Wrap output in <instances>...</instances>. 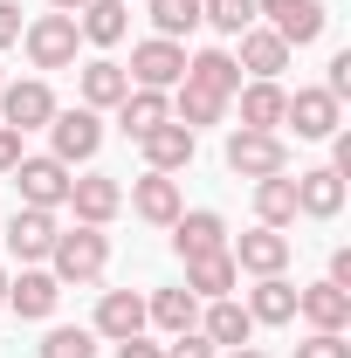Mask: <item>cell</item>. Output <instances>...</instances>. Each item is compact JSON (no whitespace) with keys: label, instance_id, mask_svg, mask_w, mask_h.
<instances>
[{"label":"cell","instance_id":"1","mask_svg":"<svg viewBox=\"0 0 351 358\" xmlns=\"http://www.w3.org/2000/svg\"><path fill=\"white\" fill-rule=\"evenodd\" d=\"M48 275H55V282H96V275H103V262H110V234H103V227H62V234H55V248H48Z\"/></svg>","mask_w":351,"mask_h":358},{"label":"cell","instance_id":"2","mask_svg":"<svg viewBox=\"0 0 351 358\" xmlns=\"http://www.w3.org/2000/svg\"><path fill=\"white\" fill-rule=\"evenodd\" d=\"M227 173L275 179V173H289V145H282L275 131H234V138H227Z\"/></svg>","mask_w":351,"mask_h":358},{"label":"cell","instance_id":"3","mask_svg":"<svg viewBox=\"0 0 351 358\" xmlns=\"http://www.w3.org/2000/svg\"><path fill=\"white\" fill-rule=\"evenodd\" d=\"M21 42H28V62H35V69H69V62H76V14H42V21H28Z\"/></svg>","mask_w":351,"mask_h":358},{"label":"cell","instance_id":"4","mask_svg":"<svg viewBox=\"0 0 351 358\" xmlns=\"http://www.w3.org/2000/svg\"><path fill=\"white\" fill-rule=\"evenodd\" d=\"M0 117H7V131H48V117H55V90L42 76H28V83H0Z\"/></svg>","mask_w":351,"mask_h":358},{"label":"cell","instance_id":"5","mask_svg":"<svg viewBox=\"0 0 351 358\" xmlns=\"http://www.w3.org/2000/svg\"><path fill=\"white\" fill-rule=\"evenodd\" d=\"M48 138H55V152L48 159H62V166H83V159H96V145H103V124H96V110H55L48 117Z\"/></svg>","mask_w":351,"mask_h":358},{"label":"cell","instance_id":"6","mask_svg":"<svg viewBox=\"0 0 351 358\" xmlns=\"http://www.w3.org/2000/svg\"><path fill=\"white\" fill-rule=\"evenodd\" d=\"M14 186H21V207H48V214H55V207H69V166H62V159H21V166H14Z\"/></svg>","mask_w":351,"mask_h":358},{"label":"cell","instance_id":"7","mask_svg":"<svg viewBox=\"0 0 351 358\" xmlns=\"http://www.w3.org/2000/svg\"><path fill=\"white\" fill-rule=\"evenodd\" d=\"M138 90H173L179 76H186V48L166 42V35H152V42H138L131 48V69H124Z\"/></svg>","mask_w":351,"mask_h":358},{"label":"cell","instance_id":"8","mask_svg":"<svg viewBox=\"0 0 351 358\" xmlns=\"http://www.w3.org/2000/svg\"><path fill=\"white\" fill-rule=\"evenodd\" d=\"M255 14H268V28L282 35L289 48H303V42H317L324 35V0H255Z\"/></svg>","mask_w":351,"mask_h":358},{"label":"cell","instance_id":"9","mask_svg":"<svg viewBox=\"0 0 351 358\" xmlns=\"http://www.w3.org/2000/svg\"><path fill=\"white\" fill-rule=\"evenodd\" d=\"M282 124H296V138H331L345 124V103H338L331 90H296V96L282 103Z\"/></svg>","mask_w":351,"mask_h":358},{"label":"cell","instance_id":"10","mask_svg":"<svg viewBox=\"0 0 351 358\" xmlns=\"http://www.w3.org/2000/svg\"><path fill=\"white\" fill-rule=\"evenodd\" d=\"M55 234H62V221H55L48 207H14V221H7V248H14L21 262H48Z\"/></svg>","mask_w":351,"mask_h":358},{"label":"cell","instance_id":"11","mask_svg":"<svg viewBox=\"0 0 351 358\" xmlns=\"http://www.w3.org/2000/svg\"><path fill=\"white\" fill-rule=\"evenodd\" d=\"M227 255H234V268H248V275H282V268H289V234H282V227H255V234H241Z\"/></svg>","mask_w":351,"mask_h":358},{"label":"cell","instance_id":"12","mask_svg":"<svg viewBox=\"0 0 351 358\" xmlns=\"http://www.w3.org/2000/svg\"><path fill=\"white\" fill-rule=\"evenodd\" d=\"M214 248H227V221H220L214 207H193V214H179V221H173V255H179V262L214 255Z\"/></svg>","mask_w":351,"mask_h":358},{"label":"cell","instance_id":"13","mask_svg":"<svg viewBox=\"0 0 351 358\" xmlns=\"http://www.w3.org/2000/svg\"><path fill=\"white\" fill-rule=\"evenodd\" d=\"M234 42H241V69H248L255 83H275V76L289 69V42H282L275 28H241Z\"/></svg>","mask_w":351,"mask_h":358},{"label":"cell","instance_id":"14","mask_svg":"<svg viewBox=\"0 0 351 358\" xmlns=\"http://www.w3.org/2000/svg\"><path fill=\"white\" fill-rule=\"evenodd\" d=\"M131 214H138V221H152V227H173L179 214H186V207H179V179L173 173H145L131 186Z\"/></svg>","mask_w":351,"mask_h":358},{"label":"cell","instance_id":"15","mask_svg":"<svg viewBox=\"0 0 351 358\" xmlns=\"http://www.w3.org/2000/svg\"><path fill=\"white\" fill-rule=\"evenodd\" d=\"M296 317H303L310 331H345V324H351V289H338V282H310V289H296Z\"/></svg>","mask_w":351,"mask_h":358},{"label":"cell","instance_id":"16","mask_svg":"<svg viewBox=\"0 0 351 358\" xmlns=\"http://www.w3.org/2000/svg\"><path fill=\"white\" fill-rule=\"evenodd\" d=\"M69 207H76V221H83V227H103L117 207H124V186H117V179H103V173L69 179Z\"/></svg>","mask_w":351,"mask_h":358},{"label":"cell","instance_id":"17","mask_svg":"<svg viewBox=\"0 0 351 358\" xmlns=\"http://www.w3.org/2000/svg\"><path fill=\"white\" fill-rule=\"evenodd\" d=\"M138 331H145V296H138V289H103V303H96V338L124 345Z\"/></svg>","mask_w":351,"mask_h":358},{"label":"cell","instance_id":"18","mask_svg":"<svg viewBox=\"0 0 351 358\" xmlns=\"http://www.w3.org/2000/svg\"><path fill=\"white\" fill-rule=\"evenodd\" d=\"M338 207H345V179L331 173V166L296 173V214H310V221H338Z\"/></svg>","mask_w":351,"mask_h":358},{"label":"cell","instance_id":"19","mask_svg":"<svg viewBox=\"0 0 351 358\" xmlns=\"http://www.w3.org/2000/svg\"><path fill=\"white\" fill-rule=\"evenodd\" d=\"M200 338H207V345H227V352H241V345L255 338V317L241 310L234 296H214L207 317H200Z\"/></svg>","mask_w":351,"mask_h":358},{"label":"cell","instance_id":"20","mask_svg":"<svg viewBox=\"0 0 351 358\" xmlns=\"http://www.w3.org/2000/svg\"><path fill=\"white\" fill-rule=\"evenodd\" d=\"M138 145H145V166H152V173H179V166H193V145H200V138L166 117L159 131H145Z\"/></svg>","mask_w":351,"mask_h":358},{"label":"cell","instance_id":"21","mask_svg":"<svg viewBox=\"0 0 351 358\" xmlns=\"http://www.w3.org/2000/svg\"><path fill=\"white\" fill-rule=\"evenodd\" d=\"M234 282H241V268H234V255H227V248H214V255H193V262H186V289H193L200 303L234 296Z\"/></svg>","mask_w":351,"mask_h":358},{"label":"cell","instance_id":"22","mask_svg":"<svg viewBox=\"0 0 351 358\" xmlns=\"http://www.w3.org/2000/svg\"><path fill=\"white\" fill-rule=\"evenodd\" d=\"M55 296H62V282H55L48 268H21V282H7V310L28 317V324L55 310Z\"/></svg>","mask_w":351,"mask_h":358},{"label":"cell","instance_id":"23","mask_svg":"<svg viewBox=\"0 0 351 358\" xmlns=\"http://www.w3.org/2000/svg\"><path fill=\"white\" fill-rule=\"evenodd\" d=\"M179 83H200V90H214V96H234L241 90V62L227 55V48H200V55H186V76Z\"/></svg>","mask_w":351,"mask_h":358},{"label":"cell","instance_id":"24","mask_svg":"<svg viewBox=\"0 0 351 358\" xmlns=\"http://www.w3.org/2000/svg\"><path fill=\"white\" fill-rule=\"evenodd\" d=\"M124 90H131L124 62H110V55L83 62V110H117V103H124Z\"/></svg>","mask_w":351,"mask_h":358},{"label":"cell","instance_id":"25","mask_svg":"<svg viewBox=\"0 0 351 358\" xmlns=\"http://www.w3.org/2000/svg\"><path fill=\"white\" fill-rule=\"evenodd\" d=\"M145 324H159L166 338H179V331H200V296H193V289H159V296L145 303Z\"/></svg>","mask_w":351,"mask_h":358},{"label":"cell","instance_id":"26","mask_svg":"<svg viewBox=\"0 0 351 358\" xmlns=\"http://www.w3.org/2000/svg\"><path fill=\"white\" fill-rule=\"evenodd\" d=\"M166 117H173V96H166V90H124V103H117V124H124L131 138L159 131Z\"/></svg>","mask_w":351,"mask_h":358},{"label":"cell","instance_id":"27","mask_svg":"<svg viewBox=\"0 0 351 358\" xmlns=\"http://www.w3.org/2000/svg\"><path fill=\"white\" fill-rule=\"evenodd\" d=\"M234 96H241V131H275L282 124V103H289L282 83H248V90H234Z\"/></svg>","mask_w":351,"mask_h":358},{"label":"cell","instance_id":"28","mask_svg":"<svg viewBox=\"0 0 351 358\" xmlns=\"http://www.w3.org/2000/svg\"><path fill=\"white\" fill-rule=\"evenodd\" d=\"M241 310L255 317V324H289V317H296V282H282V275H255V296H248Z\"/></svg>","mask_w":351,"mask_h":358},{"label":"cell","instance_id":"29","mask_svg":"<svg viewBox=\"0 0 351 358\" xmlns=\"http://www.w3.org/2000/svg\"><path fill=\"white\" fill-rule=\"evenodd\" d=\"M255 221H262V227H289V221H296V179H289V173L255 179Z\"/></svg>","mask_w":351,"mask_h":358},{"label":"cell","instance_id":"30","mask_svg":"<svg viewBox=\"0 0 351 358\" xmlns=\"http://www.w3.org/2000/svg\"><path fill=\"white\" fill-rule=\"evenodd\" d=\"M124 28H131V21H124V0H89L83 21H76V35L96 42V48H117V42H124Z\"/></svg>","mask_w":351,"mask_h":358},{"label":"cell","instance_id":"31","mask_svg":"<svg viewBox=\"0 0 351 358\" xmlns=\"http://www.w3.org/2000/svg\"><path fill=\"white\" fill-rule=\"evenodd\" d=\"M220 117H227V96H214V90H200V83H179V96H173V124L200 131V124H220Z\"/></svg>","mask_w":351,"mask_h":358},{"label":"cell","instance_id":"32","mask_svg":"<svg viewBox=\"0 0 351 358\" xmlns=\"http://www.w3.org/2000/svg\"><path fill=\"white\" fill-rule=\"evenodd\" d=\"M200 21H214L220 35H241V28H255L262 14H255V0H200Z\"/></svg>","mask_w":351,"mask_h":358},{"label":"cell","instance_id":"33","mask_svg":"<svg viewBox=\"0 0 351 358\" xmlns=\"http://www.w3.org/2000/svg\"><path fill=\"white\" fill-rule=\"evenodd\" d=\"M152 28L166 42H179L186 28H200V0H152Z\"/></svg>","mask_w":351,"mask_h":358},{"label":"cell","instance_id":"34","mask_svg":"<svg viewBox=\"0 0 351 358\" xmlns=\"http://www.w3.org/2000/svg\"><path fill=\"white\" fill-rule=\"evenodd\" d=\"M35 352L42 358H96V331H69V324H62V331H48Z\"/></svg>","mask_w":351,"mask_h":358},{"label":"cell","instance_id":"35","mask_svg":"<svg viewBox=\"0 0 351 358\" xmlns=\"http://www.w3.org/2000/svg\"><path fill=\"white\" fill-rule=\"evenodd\" d=\"M296 358H351V345H345V331H310L296 345Z\"/></svg>","mask_w":351,"mask_h":358},{"label":"cell","instance_id":"36","mask_svg":"<svg viewBox=\"0 0 351 358\" xmlns=\"http://www.w3.org/2000/svg\"><path fill=\"white\" fill-rule=\"evenodd\" d=\"M166 358H214V345H207L200 331H179L173 345H166Z\"/></svg>","mask_w":351,"mask_h":358},{"label":"cell","instance_id":"37","mask_svg":"<svg viewBox=\"0 0 351 358\" xmlns=\"http://www.w3.org/2000/svg\"><path fill=\"white\" fill-rule=\"evenodd\" d=\"M324 90H331L338 103L351 96V48H338V55H331V83H324Z\"/></svg>","mask_w":351,"mask_h":358},{"label":"cell","instance_id":"38","mask_svg":"<svg viewBox=\"0 0 351 358\" xmlns=\"http://www.w3.org/2000/svg\"><path fill=\"white\" fill-rule=\"evenodd\" d=\"M14 42H21V7L0 0V48H14Z\"/></svg>","mask_w":351,"mask_h":358},{"label":"cell","instance_id":"39","mask_svg":"<svg viewBox=\"0 0 351 358\" xmlns=\"http://www.w3.org/2000/svg\"><path fill=\"white\" fill-rule=\"evenodd\" d=\"M21 159H28V152H21V131H7V124H0V173H14Z\"/></svg>","mask_w":351,"mask_h":358},{"label":"cell","instance_id":"40","mask_svg":"<svg viewBox=\"0 0 351 358\" xmlns=\"http://www.w3.org/2000/svg\"><path fill=\"white\" fill-rule=\"evenodd\" d=\"M117 358H166V352H159V345L138 331V338H124V345H117Z\"/></svg>","mask_w":351,"mask_h":358},{"label":"cell","instance_id":"41","mask_svg":"<svg viewBox=\"0 0 351 358\" xmlns=\"http://www.w3.org/2000/svg\"><path fill=\"white\" fill-rule=\"evenodd\" d=\"M331 282L351 289V248H331Z\"/></svg>","mask_w":351,"mask_h":358},{"label":"cell","instance_id":"42","mask_svg":"<svg viewBox=\"0 0 351 358\" xmlns=\"http://www.w3.org/2000/svg\"><path fill=\"white\" fill-rule=\"evenodd\" d=\"M48 7H55V14H83L89 0H48Z\"/></svg>","mask_w":351,"mask_h":358},{"label":"cell","instance_id":"43","mask_svg":"<svg viewBox=\"0 0 351 358\" xmlns=\"http://www.w3.org/2000/svg\"><path fill=\"white\" fill-rule=\"evenodd\" d=\"M227 358H268V352H255V345H241V352H227Z\"/></svg>","mask_w":351,"mask_h":358},{"label":"cell","instance_id":"44","mask_svg":"<svg viewBox=\"0 0 351 358\" xmlns=\"http://www.w3.org/2000/svg\"><path fill=\"white\" fill-rule=\"evenodd\" d=\"M0 310H7V268H0Z\"/></svg>","mask_w":351,"mask_h":358},{"label":"cell","instance_id":"45","mask_svg":"<svg viewBox=\"0 0 351 358\" xmlns=\"http://www.w3.org/2000/svg\"><path fill=\"white\" fill-rule=\"evenodd\" d=\"M0 83H7V76H0Z\"/></svg>","mask_w":351,"mask_h":358}]
</instances>
